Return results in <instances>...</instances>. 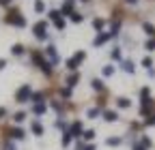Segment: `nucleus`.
Instances as JSON below:
<instances>
[{
	"mask_svg": "<svg viewBox=\"0 0 155 150\" xmlns=\"http://www.w3.org/2000/svg\"><path fill=\"white\" fill-rule=\"evenodd\" d=\"M91 86H93V90H97V92H104V90H106L104 82H101V80H97V77H95V80H91Z\"/></svg>",
	"mask_w": 155,
	"mask_h": 150,
	"instance_id": "obj_23",
	"label": "nucleus"
},
{
	"mask_svg": "<svg viewBox=\"0 0 155 150\" xmlns=\"http://www.w3.org/2000/svg\"><path fill=\"white\" fill-rule=\"evenodd\" d=\"M144 124H147V127H155V114H149L147 120H144Z\"/></svg>",
	"mask_w": 155,
	"mask_h": 150,
	"instance_id": "obj_39",
	"label": "nucleus"
},
{
	"mask_svg": "<svg viewBox=\"0 0 155 150\" xmlns=\"http://www.w3.org/2000/svg\"><path fill=\"white\" fill-rule=\"evenodd\" d=\"M144 49H147V52H153V49H155V39H149V41L144 43Z\"/></svg>",
	"mask_w": 155,
	"mask_h": 150,
	"instance_id": "obj_40",
	"label": "nucleus"
},
{
	"mask_svg": "<svg viewBox=\"0 0 155 150\" xmlns=\"http://www.w3.org/2000/svg\"><path fill=\"white\" fill-rule=\"evenodd\" d=\"M43 99H45V95L43 92H32V97H30V101L37 105V103H43Z\"/></svg>",
	"mask_w": 155,
	"mask_h": 150,
	"instance_id": "obj_28",
	"label": "nucleus"
},
{
	"mask_svg": "<svg viewBox=\"0 0 155 150\" xmlns=\"http://www.w3.org/2000/svg\"><path fill=\"white\" fill-rule=\"evenodd\" d=\"M7 24L17 26V28H24V26H26V20H24V15L19 13V11H11V13L7 15Z\"/></svg>",
	"mask_w": 155,
	"mask_h": 150,
	"instance_id": "obj_5",
	"label": "nucleus"
},
{
	"mask_svg": "<svg viewBox=\"0 0 155 150\" xmlns=\"http://www.w3.org/2000/svg\"><path fill=\"white\" fill-rule=\"evenodd\" d=\"M71 142H73V135L69 133V131H63V137H61V146H63V148H69V146H71Z\"/></svg>",
	"mask_w": 155,
	"mask_h": 150,
	"instance_id": "obj_14",
	"label": "nucleus"
},
{
	"mask_svg": "<svg viewBox=\"0 0 155 150\" xmlns=\"http://www.w3.org/2000/svg\"><path fill=\"white\" fill-rule=\"evenodd\" d=\"M101 116H104V120H106V122H116V120H119V114H116L114 109H106Z\"/></svg>",
	"mask_w": 155,
	"mask_h": 150,
	"instance_id": "obj_13",
	"label": "nucleus"
},
{
	"mask_svg": "<svg viewBox=\"0 0 155 150\" xmlns=\"http://www.w3.org/2000/svg\"><path fill=\"white\" fill-rule=\"evenodd\" d=\"M125 5H138V0H125Z\"/></svg>",
	"mask_w": 155,
	"mask_h": 150,
	"instance_id": "obj_48",
	"label": "nucleus"
},
{
	"mask_svg": "<svg viewBox=\"0 0 155 150\" xmlns=\"http://www.w3.org/2000/svg\"><path fill=\"white\" fill-rule=\"evenodd\" d=\"M45 56L50 58L52 64H58V62H61V58H58V52H56L54 45H48V47H45Z\"/></svg>",
	"mask_w": 155,
	"mask_h": 150,
	"instance_id": "obj_9",
	"label": "nucleus"
},
{
	"mask_svg": "<svg viewBox=\"0 0 155 150\" xmlns=\"http://www.w3.org/2000/svg\"><path fill=\"white\" fill-rule=\"evenodd\" d=\"M119 30H121V20H114L112 26H110V34H112V39L114 36H119Z\"/></svg>",
	"mask_w": 155,
	"mask_h": 150,
	"instance_id": "obj_22",
	"label": "nucleus"
},
{
	"mask_svg": "<svg viewBox=\"0 0 155 150\" xmlns=\"http://www.w3.org/2000/svg\"><path fill=\"white\" fill-rule=\"evenodd\" d=\"M140 144H142L144 148H151V146H153V142H151V137H147V135H142V139H140Z\"/></svg>",
	"mask_w": 155,
	"mask_h": 150,
	"instance_id": "obj_38",
	"label": "nucleus"
},
{
	"mask_svg": "<svg viewBox=\"0 0 155 150\" xmlns=\"http://www.w3.org/2000/svg\"><path fill=\"white\" fill-rule=\"evenodd\" d=\"M121 69H123L125 73H134V71H136V64H134V60H123V62H121Z\"/></svg>",
	"mask_w": 155,
	"mask_h": 150,
	"instance_id": "obj_17",
	"label": "nucleus"
},
{
	"mask_svg": "<svg viewBox=\"0 0 155 150\" xmlns=\"http://www.w3.org/2000/svg\"><path fill=\"white\" fill-rule=\"evenodd\" d=\"M13 120L19 124V122H24L26 120V111H17V114H13Z\"/></svg>",
	"mask_w": 155,
	"mask_h": 150,
	"instance_id": "obj_35",
	"label": "nucleus"
},
{
	"mask_svg": "<svg viewBox=\"0 0 155 150\" xmlns=\"http://www.w3.org/2000/svg\"><path fill=\"white\" fill-rule=\"evenodd\" d=\"M30 131H32L37 137H41V135H43V124L39 122V120H32V122H30Z\"/></svg>",
	"mask_w": 155,
	"mask_h": 150,
	"instance_id": "obj_12",
	"label": "nucleus"
},
{
	"mask_svg": "<svg viewBox=\"0 0 155 150\" xmlns=\"http://www.w3.org/2000/svg\"><path fill=\"white\" fill-rule=\"evenodd\" d=\"M50 107H52V109L56 111L58 116H63V111H65V105H63L61 101H52V103H50Z\"/></svg>",
	"mask_w": 155,
	"mask_h": 150,
	"instance_id": "obj_20",
	"label": "nucleus"
},
{
	"mask_svg": "<svg viewBox=\"0 0 155 150\" xmlns=\"http://www.w3.org/2000/svg\"><path fill=\"white\" fill-rule=\"evenodd\" d=\"M116 107H121V109H127V107H131V101H129L127 97H119V99H116Z\"/></svg>",
	"mask_w": 155,
	"mask_h": 150,
	"instance_id": "obj_19",
	"label": "nucleus"
},
{
	"mask_svg": "<svg viewBox=\"0 0 155 150\" xmlns=\"http://www.w3.org/2000/svg\"><path fill=\"white\" fill-rule=\"evenodd\" d=\"M5 67H7V60H5V58H0V71H2Z\"/></svg>",
	"mask_w": 155,
	"mask_h": 150,
	"instance_id": "obj_47",
	"label": "nucleus"
},
{
	"mask_svg": "<svg viewBox=\"0 0 155 150\" xmlns=\"http://www.w3.org/2000/svg\"><path fill=\"white\" fill-rule=\"evenodd\" d=\"M30 60H32L39 69H41L45 75H52V67H54V64H52L50 60H45V58H43L41 52H32V54H30Z\"/></svg>",
	"mask_w": 155,
	"mask_h": 150,
	"instance_id": "obj_1",
	"label": "nucleus"
},
{
	"mask_svg": "<svg viewBox=\"0 0 155 150\" xmlns=\"http://www.w3.org/2000/svg\"><path fill=\"white\" fill-rule=\"evenodd\" d=\"M82 2H88V0H82Z\"/></svg>",
	"mask_w": 155,
	"mask_h": 150,
	"instance_id": "obj_50",
	"label": "nucleus"
},
{
	"mask_svg": "<svg viewBox=\"0 0 155 150\" xmlns=\"http://www.w3.org/2000/svg\"><path fill=\"white\" fill-rule=\"evenodd\" d=\"M142 67L149 71V69H153V58L151 56H147V58H142Z\"/></svg>",
	"mask_w": 155,
	"mask_h": 150,
	"instance_id": "obj_37",
	"label": "nucleus"
},
{
	"mask_svg": "<svg viewBox=\"0 0 155 150\" xmlns=\"http://www.w3.org/2000/svg\"><path fill=\"white\" fill-rule=\"evenodd\" d=\"M69 20H71L73 24H80V22H84V15H82V13H78V11H73V13L69 15Z\"/></svg>",
	"mask_w": 155,
	"mask_h": 150,
	"instance_id": "obj_26",
	"label": "nucleus"
},
{
	"mask_svg": "<svg viewBox=\"0 0 155 150\" xmlns=\"http://www.w3.org/2000/svg\"><path fill=\"white\" fill-rule=\"evenodd\" d=\"M30 97H32V88H30V84L19 86V90L15 92V101H17V103H28Z\"/></svg>",
	"mask_w": 155,
	"mask_h": 150,
	"instance_id": "obj_4",
	"label": "nucleus"
},
{
	"mask_svg": "<svg viewBox=\"0 0 155 150\" xmlns=\"http://www.w3.org/2000/svg\"><path fill=\"white\" fill-rule=\"evenodd\" d=\"M131 150H147V148H144L140 142H134V144H131Z\"/></svg>",
	"mask_w": 155,
	"mask_h": 150,
	"instance_id": "obj_41",
	"label": "nucleus"
},
{
	"mask_svg": "<svg viewBox=\"0 0 155 150\" xmlns=\"http://www.w3.org/2000/svg\"><path fill=\"white\" fill-rule=\"evenodd\" d=\"M5 116H7V109H5V107H0V120H2Z\"/></svg>",
	"mask_w": 155,
	"mask_h": 150,
	"instance_id": "obj_45",
	"label": "nucleus"
},
{
	"mask_svg": "<svg viewBox=\"0 0 155 150\" xmlns=\"http://www.w3.org/2000/svg\"><path fill=\"white\" fill-rule=\"evenodd\" d=\"M149 92H151L149 88H142V90H140V97H149Z\"/></svg>",
	"mask_w": 155,
	"mask_h": 150,
	"instance_id": "obj_44",
	"label": "nucleus"
},
{
	"mask_svg": "<svg viewBox=\"0 0 155 150\" xmlns=\"http://www.w3.org/2000/svg\"><path fill=\"white\" fill-rule=\"evenodd\" d=\"M69 133L73 135V139H80L82 133H84V127H82V120H75L69 124Z\"/></svg>",
	"mask_w": 155,
	"mask_h": 150,
	"instance_id": "obj_6",
	"label": "nucleus"
},
{
	"mask_svg": "<svg viewBox=\"0 0 155 150\" xmlns=\"http://www.w3.org/2000/svg\"><path fill=\"white\" fill-rule=\"evenodd\" d=\"M73 9H75V0H65L63 7H61V15L63 17H69L73 13Z\"/></svg>",
	"mask_w": 155,
	"mask_h": 150,
	"instance_id": "obj_8",
	"label": "nucleus"
},
{
	"mask_svg": "<svg viewBox=\"0 0 155 150\" xmlns=\"http://www.w3.org/2000/svg\"><path fill=\"white\" fill-rule=\"evenodd\" d=\"M149 77H155V69H149Z\"/></svg>",
	"mask_w": 155,
	"mask_h": 150,
	"instance_id": "obj_49",
	"label": "nucleus"
},
{
	"mask_svg": "<svg viewBox=\"0 0 155 150\" xmlns=\"http://www.w3.org/2000/svg\"><path fill=\"white\" fill-rule=\"evenodd\" d=\"M78 82H80V73H78V71H73V73H69V75H67V80H65V86L73 88Z\"/></svg>",
	"mask_w": 155,
	"mask_h": 150,
	"instance_id": "obj_11",
	"label": "nucleus"
},
{
	"mask_svg": "<svg viewBox=\"0 0 155 150\" xmlns=\"http://www.w3.org/2000/svg\"><path fill=\"white\" fill-rule=\"evenodd\" d=\"M110 56H112V60H116V62H123V54H121V47H114V49L110 52Z\"/></svg>",
	"mask_w": 155,
	"mask_h": 150,
	"instance_id": "obj_24",
	"label": "nucleus"
},
{
	"mask_svg": "<svg viewBox=\"0 0 155 150\" xmlns=\"http://www.w3.org/2000/svg\"><path fill=\"white\" fill-rule=\"evenodd\" d=\"M24 52H26V49H24V45H19V43H15V45L11 47V54H13V56H22Z\"/></svg>",
	"mask_w": 155,
	"mask_h": 150,
	"instance_id": "obj_29",
	"label": "nucleus"
},
{
	"mask_svg": "<svg viewBox=\"0 0 155 150\" xmlns=\"http://www.w3.org/2000/svg\"><path fill=\"white\" fill-rule=\"evenodd\" d=\"M45 11V2H43V0H37V2H35V13H43Z\"/></svg>",
	"mask_w": 155,
	"mask_h": 150,
	"instance_id": "obj_36",
	"label": "nucleus"
},
{
	"mask_svg": "<svg viewBox=\"0 0 155 150\" xmlns=\"http://www.w3.org/2000/svg\"><path fill=\"white\" fill-rule=\"evenodd\" d=\"M110 39H112V34H110V32H99V34H97L95 39H93V47H101V45H106Z\"/></svg>",
	"mask_w": 155,
	"mask_h": 150,
	"instance_id": "obj_7",
	"label": "nucleus"
},
{
	"mask_svg": "<svg viewBox=\"0 0 155 150\" xmlns=\"http://www.w3.org/2000/svg\"><path fill=\"white\" fill-rule=\"evenodd\" d=\"M11 2H13V0H0V5H2V7H9Z\"/></svg>",
	"mask_w": 155,
	"mask_h": 150,
	"instance_id": "obj_46",
	"label": "nucleus"
},
{
	"mask_svg": "<svg viewBox=\"0 0 155 150\" xmlns=\"http://www.w3.org/2000/svg\"><path fill=\"white\" fill-rule=\"evenodd\" d=\"M5 150H15V144H13V142H7V146H5Z\"/></svg>",
	"mask_w": 155,
	"mask_h": 150,
	"instance_id": "obj_42",
	"label": "nucleus"
},
{
	"mask_svg": "<svg viewBox=\"0 0 155 150\" xmlns=\"http://www.w3.org/2000/svg\"><path fill=\"white\" fill-rule=\"evenodd\" d=\"M48 17H50V20H52V22H56V20H61V17H63V15H61V11H56V9H52V11L48 13Z\"/></svg>",
	"mask_w": 155,
	"mask_h": 150,
	"instance_id": "obj_34",
	"label": "nucleus"
},
{
	"mask_svg": "<svg viewBox=\"0 0 155 150\" xmlns=\"http://www.w3.org/2000/svg\"><path fill=\"white\" fill-rule=\"evenodd\" d=\"M104 26H106V20H104V17H95V20H93V28H95L97 32H101Z\"/></svg>",
	"mask_w": 155,
	"mask_h": 150,
	"instance_id": "obj_18",
	"label": "nucleus"
},
{
	"mask_svg": "<svg viewBox=\"0 0 155 150\" xmlns=\"http://www.w3.org/2000/svg\"><path fill=\"white\" fill-rule=\"evenodd\" d=\"M54 127H56V129H63V131H69V124H67L63 118H58V120L54 122Z\"/></svg>",
	"mask_w": 155,
	"mask_h": 150,
	"instance_id": "obj_33",
	"label": "nucleus"
},
{
	"mask_svg": "<svg viewBox=\"0 0 155 150\" xmlns=\"http://www.w3.org/2000/svg\"><path fill=\"white\" fill-rule=\"evenodd\" d=\"M45 111H48V105H45V103H37V105H32V114H35V116H43Z\"/></svg>",
	"mask_w": 155,
	"mask_h": 150,
	"instance_id": "obj_16",
	"label": "nucleus"
},
{
	"mask_svg": "<svg viewBox=\"0 0 155 150\" xmlns=\"http://www.w3.org/2000/svg\"><path fill=\"white\" fill-rule=\"evenodd\" d=\"M101 73H104V77H112V75H114V67H112V64H106V67L101 69Z\"/></svg>",
	"mask_w": 155,
	"mask_h": 150,
	"instance_id": "obj_30",
	"label": "nucleus"
},
{
	"mask_svg": "<svg viewBox=\"0 0 155 150\" xmlns=\"http://www.w3.org/2000/svg\"><path fill=\"white\" fill-rule=\"evenodd\" d=\"M65 26H67V22H65V17H61V20H56V22H54V28H56V30H61V32L65 30Z\"/></svg>",
	"mask_w": 155,
	"mask_h": 150,
	"instance_id": "obj_32",
	"label": "nucleus"
},
{
	"mask_svg": "<svg viewBox=\"0 0 155 150\" xmlns=\"http://www.w3.org/2000/svg\"><path fill=\"white\" fill-rule=\"evenodd\" d=\"M106 144H108V146H121V144H123V137H108Z\"/></svg>",
	"mask_w": 155,
	"mask_h": 150,
	"instance_id": "obj_31",
	"label": "nucleus"
},
{
	"mask_svg": "<svg viewBox=\"0 0 155 150\" xmlns=\"http://www.w3.org/2000/svg\"><path fill=\"white\" fill-rule=\"evenodd\" d=\"M82 139H84V142H93V139H95V131H93V129H84Z\"/></svg>",
	"mask_w": 155,
	"mask_h": 150,
	"instance_id": "obj_27",
	"label": "nucleus"
},
{
	"mask_svg": "<svg viewBox=\"0 0 155 150\" xmlns=\"http://www.w3.org/2000/svg\"><path fill=\"white\" fill-rule=\"evenodd\" d=\"M48 28H50V24H48L45 20H41V22H37V24L32 26V32H35V39H37V41H50V34H48Z\"/></svg>",
	"mask_w": 155,
	"mask_h": 150,
	"instance_id": "obj_2",
	"label": "nucleus"
},
{
	"mask_svg": "<svg viewBox=\"0 0 155 150\" xmlns=\"http://www.w3.org/2000/svg\"><path fill=\"white\" fill-rule=\"evenodd\" d=\"M84 150H97L95 144H84Z\"/></svg>",
	"mask_w": 155,
	"mask_h": 150,
	"instance_id": "obj_43",
	"label": "nucleus"
},
{
	"mask_svg": "<svg viewBox=\"0 0 155 150\" xmlns=\"http://www.w3.org/2000/svg\"><path fill=\"white\" fill-rule=\"evenodd\" d=\"M61 97H63V99H71V97H73V88L63 86V88H61Z\"/></svg>",
	"mask_w": 155,
	"mask_h": 150,
	"instance_id": "obj_25",
	"label": "nucleus"
},
{
	"mask_svg": "<svg viewBox=\"0 0 155 150\" xmlns=\"http://www.w3.org/2000/svg\"><path fill=\"white\" fill-rule=\"evenodd\" d=\"M9 137H11V139H24V137H26V133H24V129L13 127V129H9Z\"/></svg>",
	"mask_w": 155,
	"mask_h": 150,
	"instance_id": "obj_10",
	"label": "nucleus"
},
{
	"mask_svg": "<svg viewBox=\"0 0 155 150\" xmlns=\"http://www.w3.org/2000/svg\"><path fill=\"white\" fill-rule=\"evenodd\" d=\"M142 30H144V32L149 34V39H155V26H153V24L144 22V24H142Z\"/></svg>",
	"mask_w": 155,
	"mask_h": 150,
	"instance_id": "obj_21",
	"label": "nucleus"
},
{
	"mask_svg": "<svg viewBox=\"0 0 155 150\" xmlns=\"http://www.w3.org/2000/svg\"><path fill=\"white\" fill-rule=\"evenodd\" d=\"M104 114V111L99 109V107H91V109H86V118H91V120H97Z\"/></svg>",
	"mask_w": 155,
	"mask_h": 150,
	"instance_id": "obj_15",
	"label": "nucleus"
},
{
	"mask_svg": "<svg viewBox=\"0 0 155 150\" xmlns=\"http://www.w3.org/2000/svg\"><path fill=\"white\" fill-rule=\"evenodd\" d=\"M84 60H86V52L80 49V52H75V56H71V58L65 60V67H67V71L73 73V71H78V67H80Z\"/></svg>",
	"mask_w": 155,
	"mask_h": 150,
	"instance_id": "obj_3",
	"label": "nucleus"
}]
</instances>
